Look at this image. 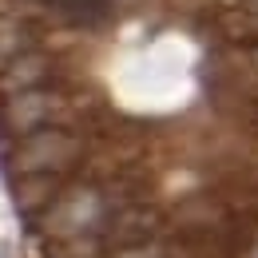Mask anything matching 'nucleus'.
I'll list each match as a JSON object with an SVG mask.
<instances>
[{
  "label": "nucleus",
  "mask_w": 258,
  "mask_h": 258,
  "mask_svg": "<svg viewBox=\"0 0 258 258\" xmlns=\"http://www.w3.org/2000/svg\"><path fill=\"white\" fill-rule=\"evenodd\" d=\"M60 191H64L60 175H16V183H12V203H16L20 215L40 219V215L60 199Z\"/></svg>",
  "instance_id": "39448f33"
},
{
  "label": "nucleus",
  "mask_w": 258,
  "mask_h": 258,
  "mask_svg": "<svg viewBox=\"0 0 258 258\" xmlns=\"http://www.w3.org/2000/svg\"><path fill=\"white\" fill-rule=\"evenodd\" d=\"M246 12H254V16H258V0H246Z\"/></svg>",
  "instance_id": "1a4fd4ad"
},
{
  "label": "nucleus",
  "mask_w": 258,
  "mask_h": 258,
  "mask_svg": "<svg viewBox=\"0 0 258 258\" xmlns=\"http://www.w3.org/2000/svg\"><path fill=\"white\" fill-rule=\"evenodd\" d=\"M163 230V215L147 203H127V207H115L107 211V219L99 226L103 242H107V254L111 250H127V246H143V242H155Z\"/></svg>",
  "instance_id": "7ed1b4c3"
},
{
  "label": "nucleus",
  "mask_w": 258,
  "mask_h": 258,
  "mask_svg": "<svg viewBox=\"0 0 258 258\" xmlns=\"http://www.w3.org/2000/svg\"><path fill=\"white\" fill-rule=\"evenodd\" d=\"M175 226L183 234H223L230 230V211L215 199H187L175 207Z\"/></svg>",
  "instance_id": "423d86ee"
},
{
  "label": "nucleus",
  "mask_w": 258,
  "mask_h": 258,
  "mask_svg": "<svg viewBox=\"0 0 258 258\" xmlns=\"http://www.w3.org/2000/svg\"><path fill=\"white\" fill-rule=\"evenodd\" d=\"M60 103L64 99L56 96V92H48V88L16 92V96H8V103H4V127L16 131V135H32L40 127H52Z\"/></svg>",
  "instance_id": "20e7f679"
},
{
  "label": "nucleus",
  "mask_w": 258,
  "mask_h": 258,
  "mask_svg": "<svg viewBox=\"0 0 258 258\" xmlns=\"http://www.w3.org/2000/svg\"><path fill=\"white\" fill-rule=\"evenodd\" d=\"M48 72H52V64H48L44 52H24L12 64H4V72H0V92L4 96H16V92L44 88L48 84Z\"/></svg>",
  "instance_id": "0eeeda50"
},
{
  "label": "nucleus",
  "mask_w": 258,
  "mask_h": 258,
  "mask_svg": "<svg viewBox=\"0 0 258 258\" xmlns=\"http://www.w3.org/2000/svg\"><path fill=\"white\" fill-rule=\"evenodd\" d=\"M103 219H107V195L92 183H80V187L60 191V199L36 219V230L52 242H64V238H80V234H96Z\"/></svg>",
  "instance_id": "f257e3e1"
},
{
  "label": "nucleus",
  "mask_w": 258,
  "mask_h": 258,
  "mask_svg": "<svg viewBox=\"0 0 258 258\" xmlns=\"http://www.w3.org/2000/svg\"><path fill=\"white\" fill-rule=\"evenodd\" d=\"M250 60H254V68H258V48H254V52H250Z\"/></svg>",
  "instance_id": "9d476101"
},
{
  "label": "nucleus",
  "mask_w": 258,
  "mask_h": 258,
  "mask_svg": "<svg viewBox=\"0 0 258 258\" xmlns=\"http://www.w3.org/2000/svg\"><path fill=\"white\" fill-rule=\"evenodd\" d=\"M84 155L80 139L64 127H40L32 135H20L12 151V175H64Z\"/></svg>",
  "instance_id": "f03ea898"
},
{
  "label": "nucleus",
  "mask_w": 258,
  "mask_h": 258,
  "mask_svg": "<svg viewBox=\"0 0 258 258\" xmlns=\"http://www.w3.org/2000/svg\"><path fill=\"white\" fill-rule=\"evenodd\" d=\"M52 258H107V242H103V234H80V238H64V242H56V250Z\"/></svg>",
  "instance_id": "6e6552de"
}]
</instances>
